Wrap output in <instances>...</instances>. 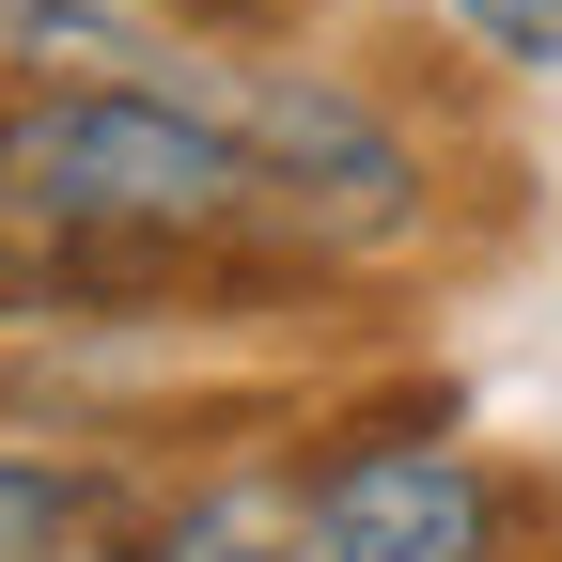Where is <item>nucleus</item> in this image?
I'll list each match as a JSON object with an SVG mask.
<instances>
[{
	"instance_id": "obj_8",
	"label": "nucleus",
	"mask_w": 562,
	"mask_h": 562,
	"mask_svg": "<svg viewBox=\"0 0 562 562\" xmlns=\"http://www.w3.org/2000/svg\"><path fill=\"white\" fill-rule=\"evenodd\" d=\"M79 562H140V547H79Z\"/></svg>"
},
{
	"instance_id": "obj_5",
	"label": "nucleus",
	"mask_w": 562,
	"mask_h": 562,
	"mask_svg": "<svg viewBox=\"0 0 562 562\" xmlns=\"http://www.w3.org/2000/svg\"><path fill=\"white\" fill-rule=\"evenodd\" d=\"M94 516H110L94 469H32V453H0V562H79Z\"/></svg>"
},
{
	"instance_id": "obj_2",
	"label": "nucleus",
	"mask_w": 562,
	"mask_h": 562,
	"mask_svg": "<svg viewBox=\"0 0 562 562\" xmlns=\"http://www.w3.org/2000/svg\"><path fill=\"white\" fill-rule=\"evenodd\" d=\"M220 125L250 140V203L297 250H391L422 220V157L391 140V110L328 94V79H220Z\"/></svg>"
},
{
	"instance_id": "obj_6",
	"label": "nucleus",
	"mask_w": 562,
	"mask_h": 562,
	"mask_svg": "<svg viewBox=\"0 0 562 562\" xmlns=\"http://www.w3.org/2000/svg\"><path fill=\"white\" fill-rule=\"evenodd\" d=\"M157 562H313V531H297V501H281V484H220V501L172 516Z\"/></svg>"
},
{
	"instance_id": "obj_1",
	"label": "nucleus",
	"mask_w": 562,
	"mask_h": 562,
	"mask_svg": "<svg viewBox=\"0 0 562 562\" xmlns=\"http://www.w3.org/2000/svg\"><path fill=\"white\" fill-rule=\"evenodd\" d=\"M0 220L63 235V250H235L266 235L250 203V140L220 125V94L172 79H0Z\"/></svg>"
},
{
	"instance_id": "obj_4",
	"label": "nucleus",
	"mask_w": 562,
	"mask_h": 562,
	"mask_svg": "<svg viewBox=\"0 0 562 562\" xmlns=\"http://www.w3.org/2000/svg\"><path fill=\"white\" fill-rule=\"evenodd\" d=\"M157 32H172V0H0V47L16 63H125Z\"/></svg>"
},
{
	"instance_id": "obj_3",
	"label": "nucleus",
	"mask_w": 562,
	"mask_h": 562,
	"mask_svg": "<svg viewBox=\"0 0 562 562\" xmlns=\"http://www.w3.org/2000/svg\"><path fill=\"white\" fill-rule=\"evenodd\" d=\"M297 531H313V562H501V484L469 453L391 438V453H344L297 501Z\"/></svg>"
},
{
	"instance_id": "obj_7",
	"label": "nucleus",
	"mask_w": 562,
	"mask_h": 562,
	"mask_svg": "<svg viewBox=\"0 0 562 562\" xmlns=\"http://www.w3.org/2000/svg\"><path fill=\"white\" fill-rule=\"evenodd\" d=\"M453 32L484 63H516V79H547V63H562V0H453Z\"/></svg>"
}]
</instances>
